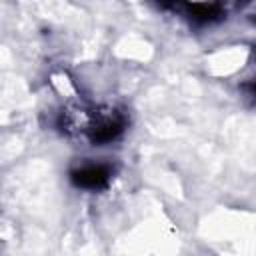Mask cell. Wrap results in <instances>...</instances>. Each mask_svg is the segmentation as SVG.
I'll return each mask as SVG.
<instances>
[{
    "mask_svg": "<svg viewBox=\"0 0 256 256\" xmlns=\"http://www.w3.org/2000/svg\"><path fill=\"white\" fill-rule=\"evenodd\" d=\"M110 176H112L110 166L94 164V162L82 164L80 168L72 170V182L78 188H84V190H100V188H104L110 182Z\"/></svg>",
    "mask_w": 256,
    "mask_h": 256,
    "instance_id": "obj_1",
    "label": "cell"
}]
</instances>
